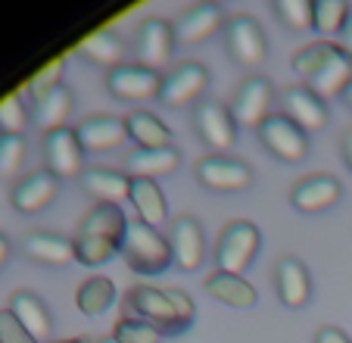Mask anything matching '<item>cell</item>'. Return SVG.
Listing matches in <instances>:
<instances>
[{
	"mask_svg": "<svg viewBox=\"0 0 352 343\" xmlns=\"http://www.w3.org/2000/svg\"><path fill=\"white\" fill-rule=\"evenodd\" d=\"M10 253H13V247H10V238H7V234H0V269L10 262Z\"/></svg>",
	"mask_w": 352,
	"mask_h": 343,
	"instance_id": "cell-41",
	"label": "cell"
},
{
	"mask_svg": "<svg viewBox=\"0 0 352 343\" xmlns=\"http://www.w3.org/2000/svg\"><path fill=\"white\" fill-rule=\"evenodd\" d=\"M259 141L272 156L284 159V163H302L309 153V134L299 125H293L284 112H272L259 128Z\"/></svg>",
	"mask_w": 352,
	"mask_h": 343,
	"instance_id": "cell-5",
	"label": "cell"
},
{
	"mask_svg": "<svg viewBox=\"0 0 352 343\" xmlns=\"http://www.w3.org/2000/svg\"><path fill=\"white\" fill-rule=\"evenodd\" d=\"M193 128L212 150H231L237 141V122H234L231 106L219 100H199L193 110Z\"/></svg>",
	"mask_w": 352,
	"mask_h": 343,
	"instance_id": "cell-9",
	"label": "cell"
},
{
	"mask_svg": "<svg viewBox=\"0 0 352 343\" xmlns=\"http://www.w3.org/2000/svg\"><path fill=\"white\" fill-rule=\"evenodd\" d=\"M181 165V153L175 147H160V150H134L125 159V172L131 178H150L156 181L160 175H168Z\"/></svg>",
	"mask_w": 352,
	"mask_h": 343,
	"instance_id": "cell-28",
	"label": "cell"
},
{
	"mask_svg": "<svg viewBox=\"0 0 352 343\" xmlns=\"http://www.w3.org/2000/svg\"><path fill=\"white\" fill-rule=\"evenodd\" d=\"M25 163V138L22 134H0V178L19 175Z\"/></svg>",
	"mask_w": 352,
	"mask_h": 343,
	"instance_id": "cell-34",
	"label": "cell"
},
{
	"mask_svg": "<svg viewBox=\"0 0 352 343\" xmlns=\"http://www.w3.org/2000/svg\"><path fill=\"white\" fill-rule=\"evenodd\" d=\"M131 206L138 209V222L150 225V228H160L168 218V203L166 194L160 191V185L150 178H131Z\"/></svg>",
	"mask_w": 352,
	"mask_h": 343,
	"instance_id": "cell-26",
	"label": "cell"
},
{
	"mask_svg": "<svg viewBox=\"0 0 352 343\" xmlns=\"http://www.w3.org/2000/svg\"><path fill=\"white\" fill-rule=\"evenodd\" d=\"M56 194H60V178H56L54 172L38 169V172H28V175H22V178L16 181L13 191H10V203H13L19 212L32 216V212L47 209V206L56 200Z\"/></svg>",
	"mask_w": 352,
	"mask_h": 343,
	"instance_id": "cell-14",
	"label": "cell"
},
{
	"mask_svg": "<svg viewBox=\"0 0 352 343\" xmlns=\"http://www.w3.org/2000/svg\"><path fill=\"white\" fill-rule=\"evenodd\" d=\"M128 222L131 218L125 216V209L116 203H94L91 209L81 216L78 222V231L81 238H100V240H113V244L122 247L125 240V231H128Z\"/></svg>",
	"mask_w": 352,
	"mask_h": 343,
	"instance_id": "cell-19",
	"label": "cell"
},
{
	"mask_svg": "<svg viewBox=\"0 0 352 343\" xmlns=\"http://www.w3.org/2000/svg\"><path fill=\"white\" fill-rule=\"evenodd\" d=\"M50 343H91L87 337H75V340H50Z\"/></svg>",
	"mask_w": 352,
	"mask_h": 343,
	"instance_id": "cell-43",
	"label": "cell"
},
{
	"mask_svg": "<svg viewBox=\"0 0 352 343\" xmlns=\"http://www.w3.org/2000/svg\"><path fill=\"white\" fill-rule=\"evenodd\" d=\"M272 103H274V91L262 75H250L240 81V87L234 91L231 100V112L237 125H253L259 128L262 122L272 116Z\"/></svg>",
	"mask_w": 352,
	"mask_h": 343,
	"instance_id": "cell-11",
	"label": "cell"
},
{
	"mask_svg": "<svg viewBox=\"0 0 352 343\" xmlns=\"http://www.w3.org/2000/svg\"><path fill=\"white\" fill-rule=\"evenodd\" d=\"M280 110H284V116L293 125H299L306 134L324 128V122H327V103L302 85H293L280 94Z\"/></svg>",
	"mask_w": 352,
	"mask_h": 343,
	"instance_id": "cell-17",
	"label": "cell"
},
{
	"mask_svg": "<svg viewBox=\"0 0 352 343\" xmlns=\"http://www.w3.org/2000/svg\"><path fill=\"white\" fill-rule=\"evenodd\" d=\"M85 194H91L97 203H116L122 206V200L131 197V175L119 169H85L78 175Z\"/></svg>",
	"mask_w": 352,
	"mask_h": 343,
	"instance_id": "cell-22",
	"label": "cell"
},
{
	"mask_svg": "<svg viewBox=\"0 0 352 343\" xmlns=\"http://www.w3.org/2000/svg\"><path fill=\"white\" fill-rule=\"evenodd\" d=\"M221 25H225V13H221L219 3H193L190 10H184L175 19V44H181V47L203 44Z\"/></svg>",
	"mask_w": 352,
	"mask_h": 343,
	"instance_id": "cell-15",
	"label": "cell"
},
{
	"mask_svg": "<svg viewBox=\"0 0 352 343\" xmlns=\"http://www.w3.org/2000/svg\"><path fill=\"white\" fill-rule=\"evenodd\" d=\"M75 134H78L85 153H109L125 144L128 128L119 116H87L75 125Z\"/></svg>",
	"mask_w": 352,
	"mask_h": 343,
	"instance_id": "cell-18",
	"label": "cell"
},
{
	"mask_svg": "<svg viewBox=\"0 0 352 343\" xmlns=\"http://www.w3.org/2000/svg\"><path fill=\"white\" fill-rule=\"evenodd\" d=\"M172 47H175V25L172 22H166V19L140 22L138 38H134V53H138L140 66L160 72V66H166L168 56H172Z\"/></svg>",
	"mask_w": 352,
	"mask_h": 343,
	"instance_id": "cell-13",
	"label": "cell"
},
{
	"mask_svg": "<svg viewBox=\"0 0 352 343\" xmlns=\"http://www.w3.org/2000/svg\"><path fill=\"white\" fill-rule=\"evenodd\" d=\"M290 66L296 75H306L309 91H315L324 103L352 85V56L343 50V44L312 41L293 53Z\"/></svg>",
	"mask_w": 352,
	"mask_h": 343,
	"instance_id": "cell-1",
	"label": "cell"
},
{
	"mask_svg": "<svg viewBox=\"0 0 352 343\" xmlns=\"http://www.w3.org/2000/svg\"><path fill=\"white\" fill-rule=\"evenodd\" d=\"M274 13L290 32L312 28V3L309 0H274Z\"/></svg>",
	"mask_w": 352,
	"mask_h": 343,
	"instance_id": "cell-35",
	"label": "cell"
},
{
	"mask_svg": "<svg viewBox=\"0 0 352 343\" xmlns=\"http://www.w3.org/2000/svg\"><path fill=\"white\" fill-rule=\"evenodd\" d=\"M197 181L203 187H209V191L237 194V191H246V187L253 185V169L234 156L212 153V156L197 163Z\"/></svg>",
	"mask_w": 352,
	"mask_h": 343,
	"instance_id": "cell-7",
	"label": "cell"
},
{
	"mask_svg": "<svg viewBox=\"0 0 352 343\" xmlns=\"http://www.w3.org/2000/svg\"><path fill=\"white\" fill-rule=\"evenodd\" d=\"M259 244H262V234L253 222L237 218V222L225 225V231L219 234V244H215V262H219V271L240 275V271L256 259Z\"/></svg>",
	"mask_w": 352,
	"mask_h": 343,
	"instance_id": "cell-4",
	"label": "cell"
},
{
	"mask_svg": "<svg viewBox=\"0 0 352 343\" xmlns=\"http://www.w3.org/2000/svg\"><path fill=\"white\" fill-rule=\"evenodd\" d=\"M340 194H343V187H340V181L333 178V175L315 172V175H309V178L293 185L290 203H293V209H299V212H321L337 203Z\"/></svg>",
	"mask_w": 352,
	"mask_h": 343,
	"instance_id": "cell-20",
	"label": "cell"
},
{
	"mask_svg": "<svg viewBox=\"0 0 352 343\" xmlns=\"http://www.w3.org/2000/svg\"><path fill=\"white\" fill-rule=\"evenodd\" d=\"M10 312L19 318V324L34 337V343H50V331H54V315L44 306V300L32 291H16L10 297Z\"/></svg>",
	"mask_w": 352,
	"mask_h": 343,
	"instance_id": "cell-21",
	"label": "cell"
},
{
	"mask_svg": "<svg viewBox=\"0 0 352 343\" xmlns=\"http://www.w3.org/2000/svg\"><path fill=\"white\" fill-rule=\"evenodd\" d=\"M60 85H63V60H54L50 66H44L32 81H28V94L38 97V94L54 91V87H60Z\"/></svg>",
	"mask_w": 352,
	"mask_h": 343,
	"instance_id": "cell-37",
	"label": "cell"
},
{
	"mask_svg": "<svg viewBox=\"0 0 352 343\" xmlns=\"http://www.w3.org/2000/svg\"><path fill=\"white\" fill-rule=\"evenodd\" d=\"M122 253H125L128 269L138 275H162L175 262L168 238H162L160 228H150L144 222H128Z\"/></svg>",
	"mask_w": 352,
	"mask_h": 343,
	"instance_id": "cell-3",
	"label": "cell"
},
{
	"mask_svg": "<svg viewBox=\"0 0 352 343\" xmlns=\"http://www.w3.org/2000/svg\"><path fill=\"white\" fill-rule=\"evenodd\" d=\"M343 100H346V106H352V85L343 91Z\"/></svg>",
	"mask_w": 352,
	"mask_h": 343,
	"instance_id": "cell-44",
	"label": "cell"
},
{
	"mask_svg": "<svg viewBox=\"0 0 352 343\" xmlns=\"http://www.w3.org/2000/svg\"><path fill=\"white\" fill-rule=\"evenodd\" d=\"M116 303V284L107 275H91L87 281H81V287L75 291V306L85 315L97 318Z\"/></svg>",
	"mask_w": 352,
	"mask_h": 343,
	"instance_id": "cell-31",
	"label": "cell"
},
{
	"mask_svg": "<svg viewBox=\"0 0 352 343\" xmlns=\"http://www.w3.org/2000/svg\"><path fill=\"white\" fill-rule=\"evenodd\" d=\"M107 91L116 100H150L160 97L162 75L156 69L140 66V63H122L107 72Z\"/></svg>",
	"mask_w": 352,
	"mask_h": 343,
	"instance_id": "cell-10",
	"label": "cell"
},
{
	"mask_svg": "<svg viewBox=\"0 0 352 343\" xmlns=\"http://www.w3.org/2000/svg\"><path fill=\"white\" fill-rule=\"evenodd\" d=\"M44 150V163L47 172H54L56 178H75L85 172V147H81L75 128H56V132L44 134L41 141Z\"/></svg>",
	"mask_w": 352,
	"mask_h": 343,
	"instance_id": "cell-8",
	"label": "cell"
},
{
	"mask_svg": "<svg viewBox=\"0 0 352 343\" xmlns=\"http://www.w3.org/2000/svg\"><path fill=\"white\" fill-rule=\"evenodd\" d=\"M25 256H32L34 262L44 265H69L75 259V247L72 240L60 238V234L34 231L25 238Z\"/></svg>",
	"mask_w": 352,
	"mask_h": 343,
	"instance_id": "cell-29",
	"label": "cell"
},
{
	"mask_svg": "<svg viewBox=\"0 0 352 343\" xmlns=\"http://www.w3.org/2000/svg\"><path fill=\"white\" fill-rule=\"evenodd\" d=\"M343 159H346V165L352 169V128L343 134Z\"/></svg>",
	"mask_w": 352,
	"mask_h": 343,
	"instance_id": "cell-42",
	"label": "cell"
},
{
	"mask_svg": "<svg viewBox=\"0 0 352 343\" xmlns=\"http://www.w3.org/2000/svg\"><path fill=\"white\" fill-rule=\"evenodd\" d=\"M315 343H352V340L340 328H333V324H324V328H318V334H315Z\"/></svg>",
	"mask_w": 352,
	"mask_h": 343,
	"instance_id": "cell-39",
	"label": "cell"
},
{
	"mask_svg": "<svg viewBox=\"0 0 352 343\" xmlns=\"http://www.w3.org/2000/svg\"><path fill=\"white\" fill-rule=\"evenodd\" d=\"M128 138L140 147V150H160V147H175V138L168 132V125L146 110H134L125 116Z\"/></svg>",
	"mask_w": 352,
	"mask_h": 343,
	"instance_id": "cell-25",
	"label": "cell"
},
{
	"mask_svg": "<svg viewBox=\"0 0 352 343\" xmlns=\"http://www.w3.org/2000/svg\"><path fill=\"white\" fill-rule=\"evenodd\" d=\"M225 41L231 56L246 69H259L265 63L268 53V41L262 25L253 19V16H231L225 22Z\"/></svg>",
	"mask_w": 352,
	"mask_h": 343,
	"instance_id": "cell-6",
	"label": "cell"
},
{
	"mask_svg": "<svg viewBox=\"0 0 352 343\" xmlns=\"http://www.w3.org/2000/svg\"><path fill=\"white\" fill-rule=\"evenodd\" d=\"M206 291L212 300H219V303H225V306H234V309H250V306H256V287L240 275H228V271L215 269L212 275L206 278Z\"/></svg>",
	"mask_w": 352,
	"mask_h": 343,
	"instance_id": "cell-27",
	"label": "cell"
},
{
	"mask_svg": "<svg viewBox=\"0 0 352 343\" xmlns=\"http://www.w3.org/2000/svg\"><path fill=\"white\" fill-rule=\"evenodd\" d=\"M25 128V106L19 97L0 100V134H22Z\"/></svg>",
	"mask_w": 352,
	"mask_h": 343,
	"instance_id": "cell-36",
	"label": "cell"
},
{
	"mask_svg": "<svg viewBox=\"0 0 352 343\" xmlns=\"http://www.w3.org/2000/svg\"><path fill=\"white\" fill-rule=\"evenodd\" d=\"M168 244H172V259L181 271H197L206 259V240H203V228L193 216H181L172 222V234H168Z\"/></svg>",
	"mask_w": 352,
	"mask_h": 343,
	"instance_id": "cell-16",
	"label": "cell"
},
{
	"mask_svg": "<svg viewBox=\"0 0 352 343\" xmlns=\"http://www.w3.org/2000/svg\"><path fill=\"white\" fill-rule=\"evenodd\" d=\"M78 53L85 60H91L94 66H107V69H116L122 66V56H125V44L116 32L103 28V32H94L87 34L85 41L78 44Z\"/></svg>",
	"mask_w": 352,
	"mask_h": 343,
	"instance_id": "cell-30",
	"label": "cell"
},
{
	"mask_svg": "<svg viewBox=\"0 0 352 343\" xmlns=\"http://www.w3.org/2000/svg\"><path fill=\"white\" fill-rule=\"evenodd\" d=\"M72 103H75L72 91L66 85L54 87V91H47V94H38V97H32V122L44 134L56 132V128H66Z\"/></svg>",
	"mask_w": 352,
	"mask_h": 343,
	"instance_id": "cell-24",
	"label": "cell"
},
{
	"mask_svg": "<svg viewBox=\"0 0 352 343\" xmlns=\"http://www.w3.org/2000/svg\"><path fill=\"white\" fill-rule=\"evenodd\" d=\"M0 343H34V337L22 328L10 309H0Z\"/></svg>",
	"mask_w": 352,
	"mask_h": 343,
	"instance_id": "cell-38",
	"label": "cell"
},
{
	"mask_svg": "<svg viewBox=\"0 0 352 343\" xmlns=\"http://www.w3.org/2000/svg\"><path fill=\"white\" fill-rule=\"evenodd\" d=\"M209 87V69L203 63H181L168 75H162L160 100L166 106H187L197 97H203Z\"/></svg>",
	"mask_w": 352,
	"mask_h": 343,
	"instance_id": "cell-12",
	"label": "cell"
},
{
	"mask_svg": "<svg viewBox=\"0 0 352 343\" xmlns=\"http://www.w3.org/2000/svg\"><path fill=\"white\" fill-rule=\"evenodd\" d=\"M125 309L134 318L150 322L160 334H184L197 318V306L184 291L175 287H153V284H138L125 293Z\"/></svg>",
	"mask_w": 352,
	"mask_h": 343,
	"instance_id": "cell-2",
	"label": "cell"
},
{
	"mask_svg": "<svg viewBox=\"0 0 352 343\" xmlns=\"http://www.w3.org/2000/svg\"><path fill=\"white\" fill-rule=\"evenodd\" d=\"M113 337L119 343H160V331L153 328L150 322L144 318H134V315H122L113 328Z\"/></svg>",
	"mask_w": 352,
	"mask_h": 343,
	"instance_id": "cell-33",
	"label": "cell"
},
{
	"mask_svg": "<svg viewBox=\"0 0 352 343\" xmlns=\"http://www.w3.org/2000/svg\"><path fill=\"white\" fill-rule=\"evenodd\" d=\"M100 343H119V340H116V337H103V340H100Z\"/></svg>",
	"mask_w": 352,
	"mask_h": 343,
	"instance_id": "cell-45",
	"label": "cell"
},
{
	"mask_svg": "<svg viewBox=\"0 0 352 343\" xmlns=\"http://www.w3.org/2000/svg\"><path fill=\"white\" fill-rule=\"evenodd\" d=\"M274 281H278V297L284 306L290 309H299L306 306L309 297H312V278H309V269L299 262L296 256H284L274 269Z\"/></svg>",
	"mask_w": 352,
	"mask_h": 343,
	"instance_id": "cell-23",
	"label": "cell"
},
{
	"mask_svg": "<svg viewBox=\"0 0 352 343\" xmlns=\"http://www.w3.org/2000/svg\"><path fill=\"white\" fill-rule=\"evenodd\" d=\"M340 38H343V50L352 56V10H349V16H346V25H343V32H340Z\"/></svg>",
	"mask_w": 352,
	"mask_h": 343,
	"instance_id": "cell-40",
	"label": "cell"
},
{
	"mask_svg": "<svg viewBox=\"0 0 352 343\" xmlns=\"http://www.w3.org/2000/svg\"><path fill=\"white\" fill-rule=\"evenodd\" d=\"M349 16V3L343 0H315L312 3V28L321 34H340Z\"/></svg>",
	"mask_w": 352,
	"mask_h": 343,
	"instance_id": "cell-32",
	"label": "cell"
}]
</instances>
